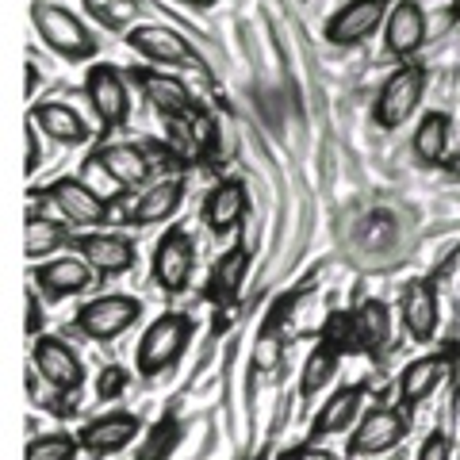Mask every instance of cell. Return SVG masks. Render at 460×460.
I'll use <instances>...</instances> for the list:
<instances>
[{
    "mask_svg": "<svg viewBox=\"0 0 460 460\" xmlns=\"http://www.w3.org/2000/svg\"><path fill=\"white\" fill-rule=\"evenodd\" d=\"M31 23H35V35L47 42L58 58H66V62H89V58H96V50H100V42L89 27H84V20L62 4L35 0Z\"/></svg>",
    "mask_w": 460,
    "mask_h": 460,
    "instance_id": "1",
    "label": "cell"
},
{
    "mask_svg": "<svg viewBox=\"0 0 460 460\" xmlns=\"http://www.w3.org/2000/svg\"><path fill=\"white\" fill-rule=\"evenodd\" d=\"M192 319L181 311H165L157 314V319L146 326V334H142L138 349H135V365H138V376L142 380H154L162 376L169 365L181 361V353L189 349L192 341Z\"/></svg>",
    "mask_w": 460,
    "mask_h": 460,
    "instance_id": "2",
    "label": "cell"
},
{
    "mask_svg": "<svg viewBox=\"0 0 460 460\" xmlns=\"http://www.w3.org/2000/svg\"><path fill=\"white\" fill-rule=\"evenodd\" d=\"M422 96H426V69L419 62L395 66L376 89V100H372V123L380 131H399L414 115V108L422 104Z\"/></svg>",
    "mask_w": 460,
    "mask_h": 460,
    "instance_id": "3",
    "label": "cell"
},
{
    "mask_svg": "<svg viewBox=\"0 0 460 460\" xmlns=\"http://www.w3.org/2000/svg\"><path fill=\"white\" fill-rule=\"evenodd\" d=\"M84 100L96 111V119L104 123V131H119L131 119V81L111 62H96L84 74Z\"/></svg>",
    "mask_w": 460,
    "mask_h": 460,
    "instance_id": "4",
    "label": "cell"
},
{
    "mask_svg": "<svg viewBox=\"0 0 460 460\" xmlns=\"http://www.w3.org/2000/svg\"><path fill=\"white\" fill-rule=\"evenodd\" d=\"M192 272H196V242L184 226H172L157 238L154 257H150V277L154 284L169 296H181L189 292L192 284Z\"/></svg>",
    "mask_w": 460,
    "mask_h": 460,
    "instance_id": "5",
    "label": "cell"
},
{
    "mask_svg": "<svg viewBox=\"0 0 460 460\" xmlns=\"http://www.w3.org/2000/svg\"><path fill=\"white\" fill-rule=\"evenodd\" d=\"M127 47L138 58H146L150 66H162V69H199L204 66L199 54L192 50V42L165 23H135L131 31H127Z\"/></svg>",
    "mask_w": 460,
    "mask_h": 460,
    "instance_id": "6",
    "label": "cell"
},
{
    "mask_svg": "<svg viewBox=\"0 0 460 460\" xmlns=\"http://www.w3.org/2000/svg\"><path fill=\"white\" fill-rule=\"evenodd\" d=\"M31 372L58 395H77L84 384L81 357L54 334H42L31 341Z\"/></svg>",
    "mask_w": 460,
    "mask_h": 460,
    "instance_id": "7",
    "label": "cell"
},
{
    "mask_svg": "<svg viewBox=\"0 0 460 460\" xmlns=\"http://www.w3.org/2000/svg\"><path fill=\"white\" fill-rule=\"evenodd\" d=\"M138 314H142V304L135 296L111 292V296L89 299V304L77 311L74 326L81 330L84 338H93V341H115V338L127 334V330L138 323Z\"/></svg>",
    "mask_w": 460,
    "mask_h": 460,
    "instance_id": "8",
    "label": "cell"
},
{
    "mask_svg": "<svg viewBox=\"0 0 460 460\" xmlns=\"http://www.w3.org/2000/svg\"><path fill=\"white\" fill-rule=\"evenodd\" d=\"M387 12H392V0H345L334 16L326 20L323 39L330 47H357V42H368L387 23Z\"/></svg>",
    "mask_w": 460,
    "mask_h": 460,
    "instance_id": "9",
    "label": "cell"
},
{
    "mask_svg": "<svg viewBox=\"0 0 460 460\" xmlns=\"http://www.w3.org/2000/svg\"><path fill=\"white\" fill-rule=\"evenodd\" d=\"M89 169H100L119 192H135L150 181L154 157L146 146H138V142H108V146H100L93 154Z\"/></svg>",
    "mask_w": 460,
    "mask_h": 460,
    "instance_id": "10",
    "label": "cell"
},
{
    "mask_svg": "<svg viewBox=\"0 0 460 460\" xmlns=\"http://www.w3.org/2000/svg\"><path fill=\"white\" fill-rule=\"evenodd\" d=\"M42 196H47L50 204L66 215V223H74V226H104L111 219V199L93 192L81 177H58L47 184Z\"/></svg>",
    "mask_w": 460,
    "mask_h": 460,
    "instance_id": "11",
    "label": "cell"
},
{
    "mask_svg": "<svg viewBox=\"0 0 460 460\" xmlns=\"http://www.w3.org/2000/svg\"><path fill=\"white\" fill-rule=\"evenodd\" d=\"M426 8L419 0H395L392 12H387L384 23V54L395 58V62H414V54L426 47Z\"/></svg>",
    "mask_w": 460,
    "mask_h": 460,
    "instance_id": "12",
    "label": "cell"
},
{
    "mask_svg": "<svg viewBox=\"0 0 460 460\" xmlns=\"http://www.w3.org/2000/svg\"><path fill=\"white\" fill-rule=\"evenodd\" d=\"M74 253H81L84 261L93 265V272L100 277H123L131 272L138 261V250L127 234H115V230H93V234H77L74 238Z\"/></svg>",
    "mask_w": 460,
    "mask_h": 460,
    "instance_id": "13",
    "label": "cell"
},
{
    "mask_svg": "<svg viewBox=\"0 0 460 460\" xmlns=\"http://www.w3.org/2000/svg\"><path fill=\"white\" fill-rule=\"evenodd\" d=\"M131 81L138 84V93L146 96V104L154 111H162V119H192L196 100H192V89L181 77H169L162 69H146V66L138 69L135 66Z\"/></svg>",
    "mask_w": 460,
    "mask_h": 460,
    "instance_id": "14",
    "label": "cell"
},
{
    "mask_svg": "<svg viewBox=\"0 0 460 460\" xmlns=\"http://www.w3.org/2000/svg\"><path fill=\"white\" fill-rule=\"evenodd\" d=\"M31 284L39 288L42 299L58 304V299H69L93 284V265L84 261L81 253L50 257V261H42V265H31Z\"/></svg>",
    "mask_w": 460,
    "mask_h": 460,
    "instance_id": "15",
    "label": "cell"
},
{
    "mask_svg": "<svg viewBox=\"0 0 460 460\" xmlns=\"http://www.w3.org/2000/svg\"><path fill=\"white\" fill-rule=\"evenodd\" d=\"M402 438H407V419H402V411L372 407V411L361 414V422H357V429H353L349 453L353 456H380L387 449H395Z\"/></svg>",
    "mask_w": 460,
    "mask_h": 460,
    "instance_id": "16",
    "label": "cell"
},
{
    "mask_svg": "<svg viewBox=\"0 0 460 460\" xmlns=\"http://www.w3.org/2000/svg\"><path fill=\"white\" fill-rule=\"evenodd\" d=\"M399 319L407 326L411 341L429 345L438 334V323H441V304H438V288L429 280H411L399 296Z\"/></svg>",
    "mask_w": 460,
    "mask_h": 460,
    "instance_id": "17",
    "label": "cell"
},
{
    "mask_svg": "<svg viewBox=\"0 0 460 460\" xmlns=\"http://www.w3.org/2000/svg\"><path fill=\"white\" fill-rule=\"evenodd\" d=\"M27 119L39 127L42 138H54L58 146H84L93 138L89 123L81 119L77 108H69L66 100H42V104H31Z\"/></svg>",
    "mask_w": 460,
    "mask_h": 460,
    "instance_id": "18",
    "label": "cell"
},
{
    "mask_svg": "<svg viewBox=\"0 0 460 460\" xmlns=\"http://www.w3.org/2000/svg\"><path fill=\"white\" fill-rule=\"evenodd\" d=\"M138 414L131 411H111V414H100V419H93L89 426L81 429V449L89 456H108V453H119L127 449L135 438H138Z\"/></svg>",
    "mask_w": 460,
    "mask_h": 460,
    "instance_id": "19",
    "label": "cell"
},
{
    "mask_svg": "<svg viewBox=\"0 0 460 460\" xmlns=\"http://www.w3.org/2000/svg\"><path fill=\"white\" fill-rule=\"evenodd\" d=\"M449 376V357L445 353H426V357H414V361L399 372V402L402 407H419L429 395L438 392Z\"/></svg>",
    "mask_w": 460,
    "mask_h": 460,
    "instance_id": "20",
    "label": "cell"
},
{
    "mask_svg": "<svg viewBox=\"0 0 460 460\" xmlns=\"http://www.w3.org/2000/svg\"><path fill=\"white\" fill-rule=\"evenodd\" d=\"M250 211V192L242 181H219L204 199V226L211 234H230Z\"/></svg>",
    "mask_w": 460,
    "mask_h": 460,
    "instance_id": "21",
    "label": "cell"
},
{
    "mask_svg": "<svg viewBox=\"0 0 460 460\" xmlns=\"http://www.w3.org/2000/svg\"><path fill=\"white\" fill-rule=\"evenodd\" d=\"M184 204V177H165L150 184V189H142L131 215H127V223L131 226H157V223H169L172 215L181 211Z\"/></svg>",
    "mask_w": 460,
    "mask_h": 460,
    "instance_id": "22",
    "label": "cell"
},
{
    "mask_svg": "<svg viewBox=\"0 0 460 460\" xmlns=\"http://www.w3.org/2000/svg\"><path fill=\"white\" fill-rule=\"evenodd\" d=\"M449 138H453V115L449 111H426L419 127H414V138H411V154L414 162L434 169L445 165L449 157Z\"/></svg>",
    "mask_w": 460,
    "mask_h": 460,
    "instance_id": "23",
    "label": "cell"
},
{
    "mask_svg": "<svg viewBox=\"0 0 460 460\" xmlns=\"http://www.w3.org/2000/svg\"><path fill=\"white\" fill-rule=\"evenodd\" d=\"M361 399H365V387H361V384L338 387V392L323 402V411L314 414V422H311V441H323V438H330V434H341V429H349L353 419L361 414Z\"/></svg>",
    "mask_w": 460,
    "mask_h": 460,
    "instance_id": "24",
    "label": "cell"
},
{
    "mask_svg": "<svg viewBox=\"0 0 460 460\" xmlns=\"http://www.w3.org/2000/svg\"><path fill=\"white\" fill-rule=\"evenodd\" d=\"M66 246H74V234H69L66 223L50 219V215H39V211L27 215V223H23V253H27V261L42 265V257L50 261V257L58 250H66Z\"/></svg>",
    "mask_w": 460,
    "mask_h": 460,
    "instance_id": "25",
    "label": "cell"
},
{
    "mask_svg": "<svg viewBox=\"0 0 460 460\" xmlns=\"http://www.w3.org/2000/svg\"><path fill=\"white\" fill-rule=\"evenodd\" d=\"M353 341L361 345L365 353H380L387 341H392V311L380 299H365L361 307L353 311Z\"/></svg>",
    "mask_w": 460,
    "mask_h": 460,
    "instance_id": "26",
    "label": "cell"
},
{
    "mask_svg": "<svg viewBox=\"0 0 460 460\" xmlns=\"http://www.w3.org/2000/svg\"><path fill=\"white\" fill-rule=\"evenodd\" d=\"M338 357H341V349H338L334 341H319V345H314V349L307 353L304 372H299V395H304V399H314V395H319L323 387L334 380Z\"/></svg>",
    "mask_w": 460,
    "mask_h": 460,
    "instance_id": "27",
    "label": "cell"
},
{
    "mask_svg": "<svg viewBox=\"0 0 460 460\" xmlns=\"http://www.w3.org/2000/svg\"><path fill=\"white\" fill-rule=\"evenodd\" d=\"M246 269H250V253L246 246H230L219 261H215V277H211V288L219 296H238L242 280H246Z\"/></svg>",
    "mask_w": 460,
    "mask_h": 460,
    "instance_id": "28",
    "label": "cell"
},
{
    "mask_svg": "<svg viewBox=\"0 0 460 460\" xmlns=\"http://www.w3.org/2000/svg\"><path fill=\"white\" fill-rule=\"evenodd\" d=\"M84 12L96 16L100 27H108V31H123L127 23L138 16V0H81ZM131 31V27H127Z\"/></svg>",
    "mask_w": 460,
    "mask_h": 460,
    "instance_id": "29",
    "label": "cell"
},
{
    "mask_svg": "<svg viewBox=\"0 0 460 460\" xmlns=\"http://www.w3.org/2000/svg\"><path fill=\"white\" fill-rule=\"evenodd\" d=\"M77 449H81V441L69 438V434H42L27 445L23 460H74Z\"/></svg>",
    "mask_w": 460,
    "mask_h": 460,
    "instance_id": "30",
    "label": "cell"
},
{
    "mask_svg": "<svg viewBox=\"0 0 460 460\" xmlns=\"http://www.w3.org/2000/svg\"><path fill=\"white\" fill-rule=\"evenodd\" d=\"M23 330H27V338H42V330H47V319H42V296H39V288H31V292L23 296Z\"/></svg>",
    "mask_w": 460,
    "mask_h": 460,
    "instance_id": "31",
    "label": "cell"
},
{
    "mask_svg": "<svg viewBox=\"0 0 460 460\" xmlns=\"http://www.w3.org/2000/svg\"><path fill=\"white\" fill-rule=\"evenodd\" d=\"M172 438H177V422H157V429H154V434H150V449L146 453H142L138 460H162L169 449H172Z\"/></svg>",
    "mask_w": 460,
    "mask_h": 460,
    "instance_id": "32",
    "label": "cell"
},
{
    "mask_svg": "<svg viewBox=\"0 0 460 460\" xmlns=\"http://www.w3.org/2000/svg\"><path fill=\"white\" fill-rule=\"evenodd\" d=\"M165 138H169V150L192 154L196 150V142H192V119H165Z\"/></svg>",
    "mask_w": 460,
    "mask_h": 460,
    "instance_id": "33",
    "label": "cell"
},
{
    "mask_svg": "<svg viewBox=\"0 0 460 460\" xmlns=\"http://www.w3.org/2000/svg\"><path fill=\"white\" fill-rule=\"evenodd\" d=\"M253 361H257V368H261V372H272L280 365V334H277V330H265V334H261Z\"/></svg>",
    "mask_w": 460,
    "mask_h": 460,
    "instance_id": "34",
    "label": "cell"
},
{
    "mask_svg": "<svg viewBox=\"0 0 460 460\" xmlns=\"http://www.w3.org/2000/svg\"><path fill=\"white\" fill-rule=\"evenodd\" d=\"M127 392V372L123 368H104V372H100V380H96V395L100 399H119Z\"/></svg>",
    "mask_w": 460,
    "mask_h": 460,
    "instance_id": "35",
    "label": "cell"
},
{
    "mask_svg": "<svg viewBox=\"0 0 460 460\" xmlns=\"http://www.w3.org/2000/svg\"><path fill=\"white\" fill-rule=\"evenodd\" d=\"M419 460H453V445H449V438H445L441 429H434V434L422 441Z\"/></svg>",
    "mask_w": 460,
    "mask_h": 460,
    "instance_id": "36",
    "label": "cell"
},
{
    "mask_svg": "<svg viewBox=\"0 0 460 460\" xmlns=\"http://www.w3.org/2000/svg\"><path fill=\"white\" fill-rule=\"evenodd\" d=\"M23 138H27V162H23V172L31 177V172L39 169V157H42V150H39V142H42V135H39V127L27 119V127H23Z\"/></svg>",
    "mask_w": 460,
    "mask_h": 460,
    "instance_id": "37",
    "label": "cell"
},
{
    "mask_svg": "<svg viewBox=\"0 0 460 460\" xmlns=\"http://www.w3.org/2000/svg\"><path fill=\"white\" fill-rule=\"evenodd\" d=\"M288 460H334V456H330L326 449H323V445H299V449H292V453H288Z\"/></svg>",
    "mask_w": 460,
    "mask_h": 460,
    "instance_id": "38",
    "label": "cell"
},
{
    "mask_svg": "<svg viewBox=\"0 0 460 460\" xmlns=\"http://www.w3.org/2000/svg\"><path fill=\"white\" fill-rule=\"evenodd\" d=\"M441 169H445V172H449V177H453V181H460V150H453L449 157H445V165H441Z\"/></svg>",
    "mask_w": 460,
    "mask_h": 460,
    "instance_id": "39",
    "label": "cell"
},
{
    "mask_svg": "<svg viewBox=\"0 0 460 460\" xmlns=\"http://www.w3.org/2000/svg\"><path fill=\"white\" fill-rule=\"evenodd\" d=\"M35 89H39V69H35V62H27V100L35 96Z\"/></svg>",
    "mask_w": 460,
    "mask_h": 460,
    "instance_id": "40",
    "label": "cell"
},
{
    "mask_svg": "<svg viewBox=\"0 0 460 460\" xmlns=\"http://www.w3.org/2000/svg\"><path fill=\"white\" fill-rule=\"evenodd\" d=\"M181 4H204V0H181Z\"/></svg>",
    "mask_w": 460,
    "mask_h": 460,
    "instance_id": "41",
    "label": "cell"
}]
</instances>
